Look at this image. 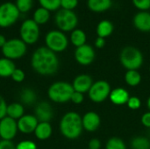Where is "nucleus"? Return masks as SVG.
<instances>
[{
    "label": "nucleus",
    "mask_w": 150,
    "mask_h": 149,
    "mask_svg": "<svg viewBox=\"0 0 150 149\" xmlns=\"http://www.w3.org/2000/svg\"><path fill=\"white\" fill-rule=\"evenodd\" d=\"M149 141H150V135H149Z\"/></svg>",
    "instance_id": "a18cd8bd"
},
{
    "label": "nucleus",
    "mask_w": 150,
    "mask_h": 149,
    "mask_svg": "<svg viewBox=\"0 0 150 149\" xmlns=\"http://www.w3.org/2000/svg\"><path fill=\"white\" fill-rule=\"evenodd\" d=\"M88 9L94 13H103L112 6V0H87Z\"/></svg>",
    "instance_id": "a211bd4d"
},
{
    "label": "nucleus",
    "mask_w": 150,
    "mask_h": 149,
    "mask_svg": "<svg viewBox=\"0 0 150 149\" xmlns=\"http://www.w3.org/2000/svg\"><path fill=\"white\" fill-rule=\"evenodd\" d=\"M143 54L140 49L133 46L123 47L120 54V61L127 70H138L143 64Z\"/></svg>",
    "instance_id": "7ed1b4c3"
},
{
    "label": "nucleus",
    "mask_w": 150,
    "mask_h": 149,
    "mask_svg": "<svg viewBox=\"0 0 150 149\" xmlns=\"http://www.w3.org/2000/svg\"><path fill=\"white\" fill-rule=\"evenodd\" d=\"M111 86L108 82L105 80H99L91 85L88 91L89 98L94 103H102L109 98L111 93Z\"/></svg>",
    "instance_id": "9d476101"
},
{
    "label": "nucleus",
    "mask_w": 150,
    "mask_h": 149,
    "mask_svg": "<svg viewBox=\"0 0 150 149\" xmlns=\"http://www.w3.org/2000/svg\"><path fill=\"white\" fill-rule=\"evenodd\" d=\"M40 7L51 11H57L61 8V0H38Z\"/></svg>",
    "instance_id": "c85d7f7f"
},
{
    "label": "nucleus",
    "mask_w": 150,
    "mask_h": 149,
    "mask_svg": "<svg viewBox=\"0 0 150 149\" xmlns=\"http://www.w3.org/2000/svg\"><path fill=\"white\" fill-rule=\"evenodd\" d=\"M74 56L78 64L82 66H89L94 61L96 58V52L92 46L85 44L76 48Z\"/></svg>",
    "instance_id": "9b49d317"
},
{
    "label": "nucleus",
    "mask_w": 150,
    "mask_h": 149,
    "mask_svg": "<svg viewBox=\"0 0 150 149\" xmlns=\"http://www.w3.org/2000/svg\"><path fill=\"white\" fill-rule=\"evenodd\" d=\"M95 47L97 48H103L105 46V39L101 38V37H97V39L95 40V43H94Z\"/></svg>",
    "instance_id": "79ce46f5"
},
{
    "label": "nucleus",
    "mask_w": 150,
    "mask_h": 149,
    "mask_svg": "<svg viewBox=\"0 0 150 149\" xmlns=\"http://www.w3.org/2000/svg\"><path fill=\"white\" fill-rule=\"evenodd\" d=\"M127 105L129 109L135 111V110H138L141 108L142 101L138 97H130L127 103Z\"/></svg>",
    "instance_id": "72a5a7b5"
},
{
    "label": "nucleus",
    "mask_w": 150,
    "mask_h": 149,
    "mask_svg": "<svg viewBox=\"0 0 150 149\" xmlns=\"http://www.w3.org/2000/svg\"><path fill=\"white\" fill-rule=\"evenodd\" d=\"M33 19L35 23H37L39 25L47 24L50 19V11L43 7L37 8L33 14Z\"/></svg>",
    "instance_id": "393cba45"
},
{
    "label": "nucleus",
    "mask_w": 150,
    "mask_h": 149,
    "mask_svg": "<svg viewBox=\"0 0 150 149\" xmlns=\"http://www.w3.org/2000/svg\"><path fill=\"white\" fill-rule=\"evenodd\" d=\"M83 99H84V97H83V93H80V92H76V91H74L72 96H71V98H70V101L76 105H80L83 102Z\"/></svg>",
    "instance_id": "e433bc0d"
},
{
    "label": "nucleus",
    "mask_w": 150,
    "mask_h": 149,
    "mask_svg": "<svg viewBox=\"0 0 150 149\" xmlns=\"http://www.w3.org/2000/svg\"><path fill=\"white\" fill-rule=\"evenodd\" d=\"M54 112L52 106L47 102L39 103L34 110V116L37 118L39 122H50L53 119Z\"/></svg>",
    "instance_id": "f3484780"
},
{
    "label": "nucleus",
    "mask_w": 150,
    "mask_h": 149,
    "mask_svg": "<svg viewBox=\"0 0 150 149\" xmlns=\"http://www.w3.org/2000/svg\"><path fill=\"white\" fill-rule=\"evenodd\" d=\"M6 41H7V40H6V38L4 37V35L0 34V47H1V48L4 46V44L6 43Z\"/></svg>",
    "instance_id": "37998d69"
},
{
    "label": "nucleus",
    "mask_w": 150,
    "mask_h": 149,
    "mask_svg": "<svg viewBox=\"0 0 150 149\" xmlns=\"http://www.w3.org/2000/svg\"><path fill=\"white\" fill-rule=\"evenodd\" d=\"M36 92L31 88H25L20 93V100L24 105H32L36 102Z\"/></svg>",
    "instance_id": "bb28decb"
},
{
    "label": "nucleus",
    "mask_w": 150,
    "mask_h": 149,
    "mask_svg": "<svg viewBox=\"0 0 150 149\" xmlns=\"http://www.w3.org/2000/svg\"><path fill=\"white\" fill-rule=\"evenodd\" d=\"M74 91L75 90L71 83L58 81L49 86L47 90V96L51 101L58 104H63L70 101Z\"/></svg>",
    "instance_id": "20e7f679"
},
{
    "label": "nucleus",
    "mask_w": 150,
    "mask_h": 149,
    "mask_svg": "<svg viewBox=\"0 0 150 149\" xmlns=\"http://www.w3.org/2000/svg\"><path fill=\"white\" fill-rule=\"evenodd\" d=\"M141 121H142V124L145 127L150 128V112H145V113L142 116Z\"/></svg>",
    "instance_id": "ea45409f"
},
{
    "label": "nucleus",
    "mask_w": 150,
    "mask_h": 149,
    "mask_svg": "<svg viewBox=\"0 0 150 149\" xmlns=\"http://www.w3.org/2000/svg\"><path fill=\"white\" fill-rule=\"evenodd\" d=\"M20 12L15 4L4 2L0 4V27L7 28L13 25L19 18Z\"/></svg>",
    "instance_id": "1a4fd4ad"
},
{
    "label": "nucleus",
    "mask_w": 150,
    "mask_h": 149,
    "mask_svg": "<svg viewBox=\"0 0 150 149\" xmlns=\"http://www.w3.org/2000/svg\"><path fill=\"white\" fill-rule=\"evenodd\" d=\"M16 149H37V145L33 141L25 140L16 145Z\"/></svg>",
    "instance_id": "f704fd0d"
},
{
    "label": "nucleus",
    "mask_w": 150,
    "mask_h": 149,
    "mask_svg": "<svg viewBox=\"0 0 150 149\" xmlns=\"http://www.w3.org/2000/svg\"><path fill=\"white\" fill-rule=\"evenodd\" d=\"M130 145L132 149H150V141L146 137L137 136L131 141Z\"/></svg>",
    "instance_id": "cd10ccee"
},
{
    "label": "nucleus",
    "mask_w": 150,
    "mask_h": 149,
    "mask_svg": "<svg viewBox=\"0 0 150 149\" xmlns=\"http://www.w3.org/2000/svg\"><path fill=\"white\" fill-rule=\"evenodd\" d=\"M78 3V0H61V9L74 11L77 7Z\"/></svg>",
    "instance_id": "473e14b6"
},
{
    "label": "nucleus",
    "mask_w": 150,
    "mask_h": 149,
    "mask_svg": "<svg viewBox=\"0 0 150 149\" xmlns=\"http://www.w3.org/2000/svg\"><path fill=\"white\" fill-rule=\"evenodd\" d=\"M38 124L39 120L37 118L31 114H25L23 117L17 120L18 132L24 134H30L34 133Z\"/></svg>",
    "instance_id": "ddd939ff"
},
{
    "label": "nucleus",
    "mask_w": 150,
    "mask_h": 149,
    "mask_svg": "<svg viewBox=\"0 0 150 149\" xmlns=\"http://www.w3.org/2000/svg\"><path fill=\"white\" fill-rule=\"evenodd\" d=\"M83 128L87 132L97 131L101 124L100 116L95 112H88L82 117Z\"/></svg>",
    "instance_id": "4468645a"
},
{
    "label": "nucleus",
    "mask_w": 150,
    "mask_h": 149,
    "mask_svg": "<svg viewBox=\"0 0 150 149\" xmlns=\"http://www.w3.org/2000/svg\"><path fill=\"white\" fill-rule=\"evenodd\" d=\"M18 132L17 120L6 116L0 120V139L12 141Z\"/></svg>",
    "instance_id": "f8f14e48"
},
{
    "label": "nucleus",
    "mask_w": 150,
    "mask_h": 149,
    "mask_svg": "<svg viewBox=\"0 0 150 149\" xmlns=\"http://www.w3.org/2000/svg\"><path fill=\"white\" fill-rule=\"evenodd\" d=\"M54 23L58 30L63 32H71L78 25V17L74 11L60 9L54 15Z\"/></svg>",
    "instance_id": "39448f33"
},
{
    "label": "nucleus",
    "mask_w": 150,
    "mask_h": 149,
    "mask_svg": "<svg viewBox=\"0 0 150 149\" xmlns=\"http://www.w3.org/2000/svg\"><path fill=\"white\" fill-rule=\"evenodd\" d=\"M40 35V25L33 21V18H27L22 22L19 27L20 39L26 45L35 44Z\"/></svg>",
    "instance_id": "6e6552de"
},
{
    "label": "nucleus",
    "mask_w": 150,
    "mask_h": 149,
    "mask_svg": "<svg viewBox=\"0 0 150 149\" xmlns=\"http://www.w3.org/2000/svg\"><path fill=\"white\" fill-rule=\"evenodd\" d=\"M7 106H8V105L6 104L5 99L0 95V120L2 119H4V117H6Z\"/></svg>",
    "instance_id": "4c0bfd02"
},
{
    "label": "nucleus",
    "mask_w": 150,
    "mask_h": 149,
    "mask_svg": "<svg viewBox=\"0 0 150 149\" xmlns=\"http://www.w3.org/2000/svg\"><path fill=\"white\" fill-rule=\"evenodd\" d=\"M0 141H1V139H0Z\"/></svg>",
    "instance_id": "09e8293b"
},
{
    "label": "nucleus",
    "mask_w": 150,
    "mask_h": 149,
    "mask_svg": "<svg viewBox=\"0 0 150 149\" xmlns=\"http://www.w3.org/2000/svg\"><path fill=\"white\" fill-rule=\"evenodd\" d=\"M31 66L33 69L42 76H52L59 68L57 54L47 47H38L32 54Z\"/></svg>",
    "instance_id": "f257e3e1"
},
{
    "label": "nucleus",
    "mask_w": 150,
    "mask_h": 149,
    "mask_svg": "<svg viewBox=\"0 0 150 149\" xmlns=\"http://www.w3.org/2000/svg\"><path fill=\"white\" fill-rule=\"evenodd\" d=\"M69 41L76 47H79L81 46L85 45L86 44V41H87L86 32L83 30H82V29L76 28L75 30H73L70 32Z\"/></svg>",
    "instance_id": "4be33fe9"
},
{
    "label": "nucleus",
    "mask_w": 150,
    "mask_h": 149,
    "mask_svg": "<svg viewBox=\"0 0 150 149\" xmlns=\"http://www.w3.org/2000/svg\"><path fill=\"white\" fill-rule=\"evenodd\" d=\"M149 37H150V32H149Z\"/></svg>",
    "instance_id": "de8ad7c7"
},
{
    "label": "nucleus",
    "mask_w": 150,
    "mask_h": 149,
    "mask_svg": "<svg viewBox=\"0 0 150 149\" xmlns=\"http://www.w3.org/2000/svg\"><path fill=\"white\" fill-rule=\"evenodd\" d=\"M132 3L140 11H149L150 10V0H132Z\"/></svg>",
    "instance_id": "2f4dec72"
},
{
    "label": "nucleus",
    "mask_w": 150,
    "mask_h": 149,
    "mask_svg": "<svg viewBox=\"0 0 150 149\" xmlns=\"http://www.w3.org/2000/svg\"><path fill=\"white\" fill-rule=\"evenodd\" d=\"M149 71H150V66H149Z\"/></svg>",
    "instance_id": "49530a36"
},
{
    "label": "nucleus",
    "mask_w": 150,
    "mask_h": 149,
    "mask_svg": "<svg viewBox=\"0 0 150 149\" xmlns=\"http://www.w3.org/2000/svg\"><path fill=\"white\" fill-rule=\"evenodd\" d=\"M71 84L75 91L84 94L90 90L91 85L93 84V81L91 76L87 74H81L75 77Z\"/></svg>",
    "instance_id": "dca6fc26"
},
{
    "label": "nucleus",
    "mask_w": 150,
    "mask_h": 149,
    "mask_svg": "<svg viewBox=\"0 0 150 149\" xmlns=\"http://www.w3.org/2000/svg\"><path fill=\"white\" fill-rule=\"evenodd\" d=\"M69 40L65 32L60 30H51L45 36V47L54 53H62L69 46Z\"/></svg>",
    "instance_id": "423d86ee"
},
{
    "label": "nucleus",
    "mask_w": 150,
    "mask_h": 149,
    "mask_svg": "<svg viewBox=\"0 0 150 149\" xmlns=\"http://www.w3.org/2000/svg\"><path fill=\"white\" fill-rule=\"evenodd\" d=\"M130 96L128 91L124 88H116L114 90H112L109 99L113 105H126L129 99Z\"/></svg>",
    "instance_id": "6ab92c4d"
},
{
    "label": "nucleus",
    "mask_w": 150,
    "mask_h": 149,
    "mask_svg": "<svg viewBox=\"0 0 150 149\" xmlns=\"http://www.w3.org/2000/svg\"><path fill=\"white\" fill-rule=\"evenodd\" d=\"M147 107L149 109V112H150V97L148 98V100H147Z\"/></svg>",
    "instance_id": "c03bdc74"
},
{
    "label": "nucleus",
    "mask_w": 150,
    "mask_h": 149,
    "mask_svg": "<svg viewBox=\"0 0 150 149\" xmlns=\"http://www.w3.org/2000/svg\"><path fill=\"white\" fill-rule=\"evenodd\" d=\"M27 51V45L21 39H10L2 47L4 57L11 61L22 58Z\"/></svg>",
    "instance_id": "0eeeda50"
},
{
    "label": "nucleus",
    "mask_w": 150,
    "mask_h": 149,
    "mask_svg": "<svg viewBox=\"0 0 150 149\" xmlns=\"http://www.w3.org/2000/svg\"><path fill=\"white\" fill-rule=\"evenodd\" d=\"M0 149H16V145L11 141H0Z\"/></svg>",
    "instance_id": "58836bf2"
},
{
    "label": "nucleus",
    "mask_w": 150,
    "mask_h": 149,
    "mask_svg": "<svg viewBox=\"0 0 150 149\" xmlns=\"http://www.w3.org/2000/svg\"><path fill=\"white\" fill-rule=\"evenodd\" d=\"M52 133L53 128L50 122H39L33 133L38 140L46 141L51 137Z\"/></svg>",
    "instance_id": "412c9836"
},
{
    "label": "nucleus",
    "mask_w": 150,
    "mask_h": 149,
    "mask_svg": "<svg viewBox=\"0 0 150 149\" xmlns=\"http://www.w3.org/2000/svg\"><path fill=\"white\" fill-rule=\"evenodd\" d=\"M113 31H114V25L112 24V21H110L108 19L100 20L98 22V24L97 25L96 32H97L98 37L105 39V38L111 36L112 34Z\"/></svg>",
    "instance_id": "aec40b11"
},
{
    "label": "nucleus",
    "mask_w": 150,
    "mask_h": 149,
    "mask_svg": "<svg viewBox=\"0 0 150 149\" xmlns=\"http://www.w3.org/2000/svg\"><path fill=\"white\" fill-rule=\"evenodd\" d=\"M125 82L130 87H136L142 82V76L137 70H127L125 74Z\"/></svg>",
    "instance_id": "a878e982"
},
{
    "label": "nucleus",
    "mask_w": 150,
    "mask_h": 149,
    "mask_svg": "<svg viewBox=\"0 0 150 149\" xmlns=\"http://www.w3.org/2000/svg\"><path fill=\"white\" fill-rule=\"evenodd\" d=\"M24 115H25V108L22 104L15 102V103H11L8 105L6 116L15 120H18Z\"/></svg>",
    "instance_id": "b1692460"
},
{
    "label": "nucleus",
    "mask_w": 150,
    "mask_h": 149,
    "mask_svg": "<svg viewBox=\"0 0 150 149\" xmlns=\"http://www.w3.org/2000/svg\"><path fill=\"white\" fill-rule=\"evenodd\" d=\"M11 78L16 83H22L25 78V74L22 69L16 68L15 70L13 71L12 75L11 76Z\"/></svg>",
    "instance_id": "c9c22d12"
},
{
    "label": "nucleus",
    "mask_w": 150,
    "mask_h": 149,
    "mask_svg": "<svg viewBox=\"0 0 150 149\" xmlns=\"http://www.w3.org/2000/svg\"><path fill=\"white\" fill-rule=\"evenodd\" d=\"M59 127L62 136L69 140H76L81 136L83 130L82 117L76 112H69L61 119Z\"/></svg>",
    "instance_id": "f03ea898"
},
{
    "label": "nucleus",
    "mask_w": 150,
    "mask_h": 149,
    "mask_svg": "<svg viewBox=\"0 0 150 149\" xmlns=\"http://www.w3.org/2000/svg\"><path fill=\"white\" fill-rule=\"evenodd\" d=\"M15 68L13 61L5 57L0 58V77H11Z\"/></svg>",
    "instance_id": "5701e85b"
},
{
    "label": "nucleus",
    "mask_w": 150,
    "mask_h": 149,
    "mask_svg": "<svg viewBox=\"0 0 150 149\" xmlns=\"http://www.w3.org/2000/svg\"><path fill=\"white\" fill-rule=\"evenodd\" d=\"M134 26L142 32H150V11H138L133 18Z\"/></svg>",
    "instance_id": "2eb2a0df"
},
{
    "label": "nucleus",
    "mask_w": 150,
    "mask_h": 149,
    "mask_svg": "<svg viewBox=\"0 0 150 149\" xmlns=\"http://www.w3.org/2000/svg\"><path fill=\"white\" fill-rule=\"evenodd\" d=\"M105 149H127V146L123 140L118 137H112L106 141Z\"/></svg>",
    "instance_id": "c756f323"
},
{
    "label": "nucleus",
    "mask_w": 150,
    "mask_h": 149,
    "mask_svg": "<svg viewBox=\"0 0 150 149\" xmlns=\"http://www.w3.org/2000/svg\"><path fill=\"white\" fill-rule=\"evenodd\" d=\"M101 148V141L97 139H91L89 142V149H100Z\"/></svg>",
    "instance_id": "a19ab883"
},
{
    "label": "nucleus",
    "mask_w": 150,
    "mask_h": 149,
    "mask_svg": "<svg viewBox=\"0 0 150 149\" xmlns=\"http://www.w3.org/2000/svg\"><path fill=\"white\" fill-rule=\"evenodd\" d=\"M15 5L20 13H26L33 8V0H16Z\"/></svg>",
    "instance_id": "7c9ffc66"
}]
</instances>
